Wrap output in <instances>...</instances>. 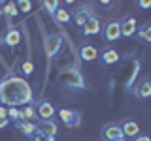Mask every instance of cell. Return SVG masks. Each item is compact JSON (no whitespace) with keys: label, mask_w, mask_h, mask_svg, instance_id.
I'll return each instance as SVG.
<instances>
[{"label":"cell","mask_w":151,"mask_h":141,"mask_svg":"<svg viewBox=\"0 0 151 141\" xmlns=\"http://www.w3.org/2000/svg\"><path fill=\"white\" fill-rule=\"evenodd\" d=\"M4 45V40H2V38H0V47H2Z\"/></svg>","instance_id":"836d02e7"},{"label":"cell","mask_w":151,"mask_h":141,"mask_svg":"<svg viewBox=\"0 0 151 141\" xmlns=\"http://www.w3.org/2000/svg\"><path fill=\"white\" fill-rule=\"evenodd\" d=\"M117 141H127V139H125V137H123V139H117Z\"/></svg>","instance_id":"e575fe53"},{"label":"cell","mask_w":151,"mask_h":141,"mask_svg":"<svg viewBox=\"0 0 151 141\" xmlns=\"http://www.w3.org/2000/svg\"><path fill=\"white\" fill-rule=\"evenodd\" d=\"M138 73H140V62L136 60L134 62V68H132V72H130V77L127 79V90H132V85H134V81H136V77H138Z\"/></svg>","instance_id":"7402d4cb"},{"label":"cell","mask_w":151,"mask_h":141,"mask_svg":"<svg viewBox=\"0 0 151 141\" xmlns=\"http://www.w3.org/2000/svg\"><path fill=\"white\" fill-rule=\"evenodd\" d=\"M23 117H25V120H30V122H34L38 119L34 103H32V105H25V107H23Z\"/></svg>","instance_id":"603a6c76"},{"label":"cell","mask_w":151,"mask_h":141,"mask_svg":"<svg viewBox=\"0 0 151 141\" xmlns=\"http://www.w3.org/2000/svg\"><path fill=\"white\" fill-rule=\"evenodd\" d=\"M100 135H102V139H106V141H117V139L125 137V135H123V130H121V124H115V122L104 126Z\"/></svg>","instance_id":"52a82bcc"},{"label":"cell","mask_w":151,"mask_h":141,"mask_svg":"<svg viewBox=\"0 0 151 141\" xmlns=\"http://www.w3.org/2000/svg\"><path fill=\"white\" fill-rule=\"evenodd\" d=\"M53 21L57 25H68V23L72 21V13H70L68 9H64V8H59L55 11V15H53Z\"/></svg>","instance_id":"ac0fdd59"},{"label":"cell","mask_w":151,"mask_h":141,"mask_svg":"<svg viewBox=\"0 0 151 141\" xmlns=\"http://www.w3.org/2000/svg\"><path fill=\"white\" fill-rule=\"evenodd\" d=\"M79 58L85 60V62H93V60L98 58V49L94 45L85 43V45H81V49H79Z\"/></svg>","instance_id":"5bb4252c"},{"label":"cell","mask_w":151,"mask_h":141,"mask_svg":"<svg viewBox=\"0 0 151 141\" xmlns=\"http://www.w3.org/2000/svg\"><path fill=\"white\" fill-rule=\"evenodd\" d=\"M42 6H44V9H45L47 15L53 17V15H55V11L60 8V4H59V2H55V0H49V2H42Z\"/></svg>","instance_id":"cb8c5ba5"},{"label":"cell","mask_w":151,"mask_h":141,"mask_svg":"<svg viewBox=\"0 0 151 141\" xmlns=\"http://www.w3.org/2000/svg\"><path fill=\"white\" fill-rule=\"evenodd\" d=\"M0 103L6 107L32 105L34 90L30 83L15 73H8L4 79H0Z\"/></svg>","instance_id":"6da1fadb"},{"label":"cell","mask_w":151,"mask_h":141,"mask_svg":"<svg viewBox=\"0 0 151 141\" xmlns=\"http://www.w3.org/2000/svg\"><path fill=\"white\" fill-rule=\"evenodd\" d=\"M4 15V13H2V4H0V17H2Z\"/></svg>","instance_id":"d6a6232c"},{"label":"cell","mask_w":151,"mask_h":141,"mask_svg":"<svg viewBox=\"0 0 151 141\" xmlns=\"http://www.w3.org/2000/svg\"><path fill=\"white\" fill-rule=\"evenodd\" d=\"M121 130H123V135H125V137L134 139L136 135H140V126H138V122H134V120H125L121 124Z\"/></svg>","instance_id":"e0dca14e"},{"label":"cell","mask_w":151,"mask_h":141,"mask_svg":"<svg viewBox=\"0 0 151 141\" xmlns=\"http://www.w3.org/2000/svg\"><path fill=\"white\" fill-rule=\"evenodd\" d=\"M102 36H104V41H113L121 40V23L119 21H108L106 25H102Z\"/></svg>","instance_id":"277c9868"},{"label":"cell","mask_w":151,"mask_h":141,"mask_svg":"<svg viewBox=\"0 0 151 141\" xmlns=\"http://www.w3.org/2000/svg\"><path fill=\"white\" fill-rule=\"evenodd\" d=\"M21 73L23 75H30V73H34V64L30 62V60H25V62H21Z\"/></svg>","instance_id":"484cf974"},{"label":"cell","mask_w":151,"mask_h":141,"mask_svg":"<svg viewBox=\"0 0 151 141\" xmlns=\"http://www.w3.org/2000/svg\"><path fill=\"white\" fill-rule=\"evenodd\" d=\"M132 92H134V96L140 98V100L151 98V79H144L140 85H136V88H132Z\"/></svg>","instance_id":"7c38bea8"},{"label":"cell","mask_w":151,"mask_h":141,"mask_svg":"<svg viewBox=\"0 0 151 141\" xmlns=\"http://www.w3.org/2000/svg\"><path fill=\"white\" fill-rule=\"evenodd\" d=\"M121 38H132L136 34V19L134 17H125L121 19Z\"/></svg>","instance_id":"8fae6325"},{"label":"cell","mask_w":151,"mask_h":141,"mask_svg":"<svg viewBox=\"0 0 151 141\" xmlns=\"http://www.w3.org/2000/svg\"><path fill=\"white\" fill-rule=\"evenodd\" d=\"M15 124V128L21 132L23 135H27V137H32V135L36 134V122H30V120H19V122H13Z\"/></svg>","instance_id":"2e32d148"},{"label":"cell","mask_w":151,"mask_h":141,"mask_svg":"<svg viewBox=\"0 0 151 141\" xmlns=\"http://www.w3.org/2000/svg\"><path fill=\"white\" fill-rule=\"evenodd\" d=\"M47 141H55V135H47Z\"/></svg>","instance_id":"1f68e13d"},{"label":"cell","mask_w":151,"mask_h":141,"mask_svg":"<svg viewBox=\"0 0 151 141\" xmlns=\"http://www.w3.org/2000/svg\"><path fill=\"white\" fill-rule=\"evenodd\" d=\"M2 13L6 17H9V19H13L19 13V9H17V6H15V2H6L2 6Z\"/></svg>","instance_id":"44dd1931"},{"label":"cell","mask_w":151,"mask_h":141,"mask_svg":"<svg viewBox=\"0 0 151 141\" xmlns=\"http://www.w3.org/2000/svg\"><path fill=\"white\" fill-rule=\"evenodd\" d=\"M136 6H138L140 9H151V0H138Z\"/></svg>","instance_id":"4316f807"},{"label":"cell","mask_w":151,"mask_h":141,"mask_svg":"<svg viewBox=\"0 0 151 141\" xmlns=\"http://www.w3.org/2000/svg\"><path fill=\"white\" fill-rule=\"evenodd\" d=\"M15 6L19 9V13H28L32 9V2H28V0H19V2H15Z\"/></svg>","instance_id":"d4e9b609"},{"label":"cell","mask_w":151,"mask_h":141,"mask_svg":"<svg viewBox=\"0 0 151 141\" xmlns=\"http://www.w3.org/2000/svg\"><path fill=\"white\" fill-rule=\"evenodd\" d=\"M36 107V115L40 117V120H51L55 117V107L49 100H40L34 103Z\"/></svg>","instance_id":"8992f818"},{"label":"cell","mask_w":151,"mask_h":141,"mask_svg":"<svg viewBox=\"0 0 151 141\" xmlns=\"http://www.w3.org/2000/svg\"><path fill=\"white\" fill-rule=\"evenodd\" d=\"M8 124H9V120H8V119H0V130H2V128H6Z\"/></svg>","instance_id":"4dcf8cb0"},{"label":"cell","mask_w":151,"mask_h":141,"mask_svg":"<svg viewBox=\"0 0 151 141\" xmlns=\"http://www.w3.org/2000/svg\"><path fill=\"white\" fill-rule=\"evenodd\" d=\"M57 83H60L70 90H78V92L87 90V81H85L79 68H63L57 73Z\"/></svg>","instance_id":"7a4b0ae2"},{"label":"cell","mask_w":151,"mask_h":141,"mask_svg":"<svg viewBox=\"0 0 151 141\" xmlns=\"http://www.w3.org/2000/svg\"><path fill=\"white\" fill-rule=\"evenodd\" d=\"M136 36L145 43H151V25H144L140 28H136Z\"/></svg>","instance_id":"d6986e66"},{"label":"cell","mask_w":151,"mask_h":141,"mask_svg":"<svg viewBox=\"0 0 151 141\" xmlns=\"http://www.w3.org/2000/svg\"><path fill=\"white\" fill-rule=\"evenodd\" d=\"M100 30H102V23H100V19H98V15H94L91 17L87 23L81 26V34L83 36H96V34H100Z\"/></svg>","instance_id":"9c48e42d"},{"label":"cell","mask_w":151,"mask_h":141,"mask_svg":"<svg viewBox=\"0 0 151 141\" xmlns=\"http://www.w3.org/2000/svg\"><path fill=\"white\" fill-rule=\"evenodd\" d=\"M32 141H47V135H44V134H40V132H36L34 135L30 137Z\"/></svg>","instance_id":"83f0119b"},{"label":"cell","mask_w":151,"mask_h":141,"mask_svg":"<svg viewBox=\"0 0 151 141\" xmlns=\"http://www.w3.org/2000/svg\"><path fill=\"white\" fill-rule=\"evenodd\" d=\"M0 119H8V107L0 103Z\"/></svg>","instance_id":"f1b7e54d"},{"label":"cell","mask_w":151,"mask_h":141,"mask_svg":"<svg viewBox=\"0 0 151 141\" xmlns=\"http://www.w3.org/2000/svg\"><path fill=\"white\" fill-rule=\"evenodd\" d=\"M36 130L44 135H57V122L51 120H38L36 122Z\"/></svg>","instance_id":"4fadbf2b"},{"label":"cell","mask_w":151,"mask_h":141,"mask_svg":"<svg viewBox=\"0 0 151 141\" xmlns=\"http://www.w3.org/2000/svg\"><path fill=\"white\" fill-rule=\"evenodd\" d=\"M4 45L8 47V49H12V51H15V47L21 43V32L17 30V28H13V26H9L8 30H6V34H4Z\"/></svg>","instance_id":"ba28073f"},{"label":"cell","mask_w":151,"mask_h":141,"mask_svg":"<svg viewBox=\"0 0 151 141\" xmlns=\"http://www.w3.org/2000/svg\"><path fill=\"white\" fill-rule=\"evenodd\" d=\"M8 120H12V122L25 120V117H23V109H19V107H8Z\"/></svg>","instance_id":"ffe728a7"},{"label":"cell","mask_w":151,"mask_h":141,"mask_svg":"<svg viewBox=\"0 0 151 141\" xmlns=\"http://www.w3.org/2000/svg\"><path fill=\"white\" fill-rule=\"evenodd\" d=\"M59 117H60V122H63L66 128H78V126L81 124V117H79V113L74 111V109L63 107V109H59Z\"/></svg>","instance_id":"5b68a950"},{"label":"cell","mask_w":151,"mask_h":141,"mask_svg":"<svg viewBox=\"0 0 151 141\" xmlns=\"http://www.w3.org/2000/svg\"><path fill=\"white\" fill-rule=\"evenodd\" d=\"M91 17H94V13H93V11H89L87 8H81V9H78V11H74V13H72V21L76 23V26H79V28H81Z\"/></svg>","instance_id":"9a60e30c"},{"label":"cell","mask_w":151,"mask_h":141,"mask_svg":"<svg viewBox=\"0 0 151 141\" xmlns=\"http://www.w3.org/2000/svg\"><path fill=\"white\" fill-rule=\"evenodd\" d=\"M98 58H100V62L102 66H113V64H117L119 62V53H117L113 47H108V49H104L100 55H98Z\"/></svg>","instance_id":"30bf717a"},{"label":"cell","mask_w":151,"mask_h":141,"mask_svg":"<svg viewBox=\"0 0 151 141\" xmlns=\"http://www.w3.org/2000/svg\"><path fill=\"white\" fill-rule=\"evenodd\" d=\"M60 49H63V38H60V34H49L45 36V41H44V51H45V56L47 60H53L57 55L60 53Z\"/></svg>","instance_id":"3957f363"},{"label":"cell","mask_w":151,"mask_h":141,"mask_svg":"<svg viewBox=\"0 0 151 141\" xmlns=\"http://www.w3.org/2000/svg\"><path fill=\"white\" fill-rule=\"evenodd\" d=\"M134 141H151V137H149V135H145V134H140V135H136V137H134Z\"/></svg>","instance_id":"f546056e"}]
</instances>
